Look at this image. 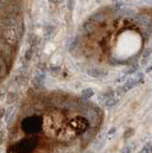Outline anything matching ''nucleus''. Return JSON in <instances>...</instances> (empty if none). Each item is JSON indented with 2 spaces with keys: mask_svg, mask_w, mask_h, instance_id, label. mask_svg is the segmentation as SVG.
<instances>
[{
  "mask_svg": "<svg viewBox=\"0 0 152 153\" xmlns=\"http://www.w3.org/2000/svg\"><path fill=\"white\" fill-rule=\"evenodd\" d=\"M87 74L95 79H101L105 76L108 74V71L106 69L103 68H99V67H93V68H90L87 70Z\"/></svg>",
  "mask_w": 152,
  "mask_h": 153,
  "instance_id": "1",
  "label": "nucleus"
},
{
  "mask_svg": "<svg viewBox=\"0 0 152 153\" xmlns=\"http://www.w3.org/2000/svg\"><path fill=\"white\" fill-rule=\"evenodd\" d=\"M136 21L139 24H141V25L145 26V28L151 27V18L148 14H145V13L139 14V16L136 17Z\"/></svg>",
  "mask_w": 152,
  "mask_h": 153,
  "instance_id": "2",
  "label": "nucleus"
},
{
  "mask_svg": "<svg viewBox=\"0 0 152 153\" xmlns=\"http://www.w3.org/2000/svg\"><path fill=\"white\" fill-rule=\"evenodd\" d=\"M44 80H45V74L43 73V72H39V73H37L34 76L33 84H34L35 86H36V87H40V86L43 85Z\"/></svg>",
  "mask_w": 152,
  "mask_h": 153,
  "instance_id": "3",
  "label": "nucleus"
},
{
  "mask_svg": "<svg viewBox=\"0 0 152 153\" xmlns=\"http://www.w3.org/2000/svg\"><path fill=\"white\" fill-rule=\"evenodd\" d=\"M96 30V24L92 21H88L83 24V31L86 33H92Z\"/></svg>",
  "mask_w": 152,
  "mask_h": 153,
  "instance_id": "4",
  "label": "nucleus"
},
{
  "mask_svg": "<svg viewBox=\"0 0 152 153\" xmlns=\"http://www.w3.org/2000/svg\"><path fill=\"white\" fill-rule=\"evenodd\" d=\"M94 96V90L92 88H85L82 91V97L85 100H88Z\"/></svg>",
  "mask_w": 152,
  "mask_h": 153,
  "instance_id": "5",
  "label": "nucleus"
},
{
  "mask_svg": "<svg viewBox=\"0 0 152 153\" xmlns=\"http://www.w3.org/2000/svg\"><path fill=\"white\" fill-rule=\"evenodd\" d=\"M90 20H91L92 22H102L104 20V16H103V13H95L91 16Z\"/></svg>",
  "mask_w": 152,
  "mask_h": 153,
  "instance_id": "6",
  "label": "nucleus"
},
{
  "mask_svg": "<svg viewBox=\"0 0 152 153\" xmlns=\"http://www.w3.org/2000/svg\"><path fill=\"white\" fill-rule=\"evenodd\" d=\"M104 145H105V139L104 138L98 139V140L94 143V148L97 150H99L101 148H102V146H104Z\"/></svg>",
  "mask_w": 152,
  "mask_h": 153,
  "instance_id": "7",
  "label": "nucleus"
},
{
  "mask_svg": "<svg viewBox=\"0 0 152 153\" xmlns=\"http://www.w3.org/2000/svg\"><path fill=\"white\" fill-rule=\"evenodd\" d=\"M118 102V100L115 99V98H107L106 100H105V102H104V104H105V106L107 107H112L114 106L116 103Z\"/></svg>",
  "mask_w": 152,
  "mask_h": 153,
  "instance_id": "8",
  "label": "nucleus"
},
{
  "mask_svg": "<svg viewBox=\"0 0 152 153\" xmlns=\"http://www.w3.org/2000/svg\"><path fill=\"white\" fill-rule=\"evenodd\" d=\"M135 134V130L133 128H128L126 129V130L125 131V133H123V139H128L132 137L133 135Z\"/></svg>",
  "mask_w": 152,
  "mask_h": 153,
  "instance_id": "9",
  "label": "nucleus"
},
{
  "mask_svg": "<svg viewBox=\"0 0 152 153\" xmlns=\"http://www.w3.org/2000/svg\"><path fill=\"white\" fill-rule=\"evenodd\" d=\"M76 4V0H67V9L69 11H73Z\"/></svg>",
  "mask_w": 152,
  "mask_h": 153,
  "instance_id": "10",
  "label": "nucleus"
},
{
  "mask_svg": "<svg viewBox=\"0 0 152 153\" xmlns=\"http://www.w3.org/2000/svg\"><path fill=\"white\" fill-rule=\"evenodd\" d=\"M151 54H152V48L151 47H148V48H146V49L144 51L142 56H144V59H147V57H148Z\"/></svg>",
  "mask_w": 152,
  "mask_h": 153,
  "instance_id": "11",
  "label": "nucleus"
},
{
  "mask_svg": "<svg viewBox=\"0 0 152 153\" xmlns=\"http://www.w3.org/2000/svg\"><path fill=\"white\" fill-rule=\"evenodd\" d=\"M24 57H25V59H26V60H30V59H32V57H33V50H32V49H29V50H28V51L25 53Z\"/></svg>",
  "mask_w": 152,
  "mask_h": 153,
  "instance_id": "12",
  "label": "nucleus"
},
{
  "mask_svg": "<svg viewBox=\"0 0 152 153\" xmlns=\"http://www.w3.org/2000/svg\"><path fill=\"white\" fill-rule=\"evenodd\" d=\"M137 69H138V66L137 65H133V66L129 67V69H128V70H126V74L127 75H131V74L134 73V72H136Z\"/></svg>",
  "mask_w": 152,
  "mask_h": 153,
  "instance_id": "13",
  "label": "nucleus"
},
{
  "mask_svg": "<svg viewBox=\"0 0 152 153\" xmlns=\"http://www.w3.org/2000/svg\"><path fill=\"white\" fill-rule=\"evenodd\" d=\"M54 30H55V27L50 25V26H48V27H47V28L45 29V33H46L47 36H50L51 33L54 32Z\"/></svg>",
  "mask_w": 152,
  "mask_h": 153,
  "instance_id": "14",
  "label": "nucleus"
},
{
  "mask_svg": "<svg viewBox=\"0 0 152 153\" xmlns=\"http://www.w3.org/2000/svg\"><path fill=\"white\" fill-rule=\"evenodd\" d=\"M4 141H5V131L0 130V146L3 145Z\"/></svg>",
  "mask_w": 152,
  "mask_h": 153,
  "instance_id": "15",
  "label": "nucleus"
},
{
  "mask_svg": "<svg viewBox=\"0 0 152 153\" xmlns=\"http://www.w3.org/2000/svg\"><path fill=\"white\" fill-rule=\"evenodd\" d=\"M76 44H77V38H75V39L72 40V42L70 43V47H69V50L72 51L73 49H75L76 47Z\"/></svg>",
  "mask_w": 152,
  "mask_h": 153,
  "instance_id": "16",
  "label": "nucleus"
},
{
  "mask_svg": "<svg viewBox=\"0 0 152 153\" xmlns=\"http://www.w3.org/2000/svg\"><path fill=\"white\" fill-rule=\"evenodd\" d=\"M5 115H6V110H5V108H3V107L0 106V120L5 117Z\"/></svg>",
  "mask_w": 152,
  "mask_h": 153,
  "instance_id": "17",
  "label": "nucleus"
},
{
  "mask_svg": "<svg viewBox=\"0 0 152 153\" xmlns=\"http://www.w3.org/2000/svg\"><path fill=\"white\" fill-rule=\"evenodd\" d=\"M130 152H131V149H130V147H129V146L123 147L122 149L121 150V153H130Z\"/></svg>",
  "mask_w": 152,
  "mask_h": 153,
  "instance_id": "18",
  "label": "nucleus"
},
{
  "mask_svg": "<svg viewBox=\"0 0 152 153\" xmlns=\"http://www.w3.org/2000/svg\"><path fill=\"white\" fill-rule=\"evenodd\" d=\"M64 0H49V2L53 3V4H60L61 2H63Z\"/></svg>",
  "mask_w": 152,
  "mask_h": 153,
  "instance_id": "19",
  "label": "nucleus"
},
{
  "mask_svg": "<svg viewBox=\"0 0 152 153\" xmlns=\"http://www.w3.org/2000/svg\"><path fill=\"white\" fill-rule=\"evenodd\" d=\"M139 153H149V149L147 147H144Z\"/></svg>",
  "mask_w": 152,
  "mask_h": 153,
  "instance_id": "20",
  "label": "nucleus"
},
{
  "mask_svg": "<svg viewBox=\"0 0 152 153\" xmlns=\"http://www.w3.org/2000/svg\"><path fill=\"white\" fill-rule=\"evenodd\" d=\"M116 132V128L115 127H112L110 130H109V132H108V134L110 135V134H113V133H115Z\"/></svg>",
  "mask_w": 152,
  "mask_h": 153,
  "instance_id": "21",
  "label": "nucleus"
},
{
  "mask_svg": "<svg viewBox=\"0 0 152 153\" xmlns=\"http://www.w3.org/2000/svg\"><path fill=\"white\" fill-rule=\"evenodd\" d=\"M85 153H93L92 151H87V152H85Z\"/></svg>",
  "mask_w": 152,
  "mask_h": 153,
  "instance_id": "22",
  "label": "nucleus"
},
{
  "mask_svg": "<svg viewBox=\"0 0 152 153\" xmlns=\"http://www.w3.org/2000/svg\"><path fill=\"white\" fill-rule=\"evenodd\" d=\"M151 149H152V145H151Z\"/></svg>",
  "mask_w": 152,
  "mask_h": 153,
  "instance_id": "23",
  "label": "nucleus"
}]
</instances>
